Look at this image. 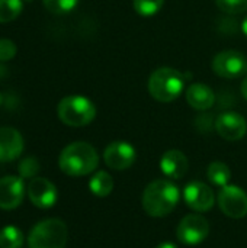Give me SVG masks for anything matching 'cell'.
Masks as SVG:
<instances>
[{"mask_svg": "<svg viewBox=\"0 0 247 248\" xmlns=\"http://www.w3.org/2000/svg\"><path fill=\"white\" fill-rule=\"evenodd\" d=\"M156 248H178L173 243H162V244H159Z\"/></svg>", "mask_w": 247, "mask_h": 248, "instance_id": "27", "label": "cell"}, {"mask_svg": "<svg viewBox=\"0 0 247 248\" xmlns=\"http://www.w3.org/2000/svg\"><path fill=\"white\" fill-rule=\"evenodd\" d=\"M23 151V138L22 134L12 128H0V163H7L16 160Z\"/></svg>", "mask_w": 247, "mask_h": 248, "instance_id": "14", "label": "cell"}, {"mask_svg": "<svg viewBox=\"0 0 247 248\" xmlns=\"http://www.w3.org/2000/svg\"><path fill=\"white\" fill-rule=\"evenodd\" d=\"M240 92H242L243 97L247 100V74H246V77L243 78L242 84H240Z\"/></svg>", "mask_w": 247, "mask_h": 248, "instance_id": "26", "label": "cell"}, {"mask_svg": "<svg viewBox=\"0 0 247 248\" xmlns=\"http://www.w3.org/2000/svg\"><path fill=\"white\" fill-rule=\"evenodd\" d=\"M186 102L197 110H208L215 103V93L204 83H192L186 92Z\"/></svg>", "mask_w": 247, "mask_h": 248, "instance_id": "16", "label": "cell"}, {"mask_svg": "<svg viewBox=\"0 0 247 248\" xmlns=\"http://www.w3.org/2000/svg\"><path fill=\"white\" fill-rule=\"evenodd\" d=\"M1 103H3V96H1V93H0V106H1Z\"/></svg>", "mask_w": 247, "mask_h": 248, "instance_id": "29", "label": "cell"}, {"mask_svg": "<svg viewBox=\"0 0 247 248\" xmlns=\"http://www.w3.org/2000/svg\"><path fill=\"white\" fill-rule=\"evenodd\" d=\"M217 7L229 15L243 13L247 10V0H215Z\"/></svg>", "mask_w": 247, "mask_h": 248, "instance_id": "24", "label": "cell"}, {"mask_svg": "<svg viewBox=\"0 0 247 248\" xmlns=\"http://www.w3.org/2000/svg\"><path fill=\"white\" fill-rule=\"evenodd\" d=\"M98 151L87 142L77 141L68 144L60 154L58 166L63 173L73 177H80L93 173L98 169Z\"/></svg>", "mask_w": 247, "mask_h": 248, "instance_id": "2", "label": "cell"}, {"mask_svg": "<svg viewBox=\"0 0 247 248\" xmlns=\"http://www.w3.org/2000/svg\"><path fill=\"white\" fill-rule=\"evenodd\" d=\"M17 171L22 179H33L39 171V163L35 157H26L19 163Z\"/></svg>", "mask_w": 247, "mask_h": 248, "instance_id": "23", "label": "cell"}, {"mask_svg": "<svg viewBox=\"0 0 247 248\" xmlns=\"http://www.w3.org/2000/svg\"><path fill=\"white\" fill-rule=\"evenodd\" d=\"M137 158L135 148L125 141H114L103 151V161L112 170H127L130 169Z\"/></svg>", "mask_w": 247, "mask_h": 248, "instance_id": "9", "label": "cell"}, {"mask_svg": "<svg viewBox=\"0 0 247 248\" xmlns=\"http://www.w3.org/2000/svg\"><path fill=\"white\" fill-rule=\"evenodd\" d=\"M89 189L90 192L98 198H106L114 190V179L109 173L100 170L96 171L92 179L89 180Z\"/></svg>", "mask_w": 247, "mask_h": 248, "instance_id": "17", "label": "cell"}, {"mask_svg": "<svg viewBox=\"0 0 247 248\" xmlns=\"http://www.w3.org/2000/svg\"><path fill=\"white\" fill-rule=\"evenodd\" d=\"M57 113L63 124L73 128H80L89 125L96 118V106L90 99L73 94L60 100Z\"/></svg>", "mask_w": 247, "mask_h": 248, "instance_id": "4", "label": "cell"}, {"mask_svg": "<svg viewBox=\"0 0 247 248\" xmlns=\"http://www.w3.org/2000/svg\"><path fill=\"white\" fill-rule=\"evenodd\" d=\"M242 31L245 32V35L247 36V15H246V17L243 19V23H242Z\"/></svg>", "mask_w": 247, "mask_h": 248, "instance_id": "28", "label": "cell"}, {"mask_svg": "<svg viewBox=\"0 0 247 248\" xmlns=\"http://www.w3.org/2000/svg\"><path fill=\"white\" fill-rule=\"evenodd\" d=\"M68 238L67 225L57 218L38 222L29 232V248H66Z\"/></svg>", "mask_w": 247, "mask_h": 248, "instance_id": "5", "label": "cell"}, {"mask_svg": "<svg viewBox=\"0 0 247 248\" xmlns=\"http://www.w3.org/2000/svg\"><path fill=\"white\" fill-rule=\"evenodd\" d=\"M207 177L208 180L220 187H224L231 180V170L230 167L223 161H214L207 169Z\"/></svg>", "mask_w": 247, "mask_h": 248, "instance_id": "18", "label": "cell"}, {"mask_svg": "<svg viewBox=\"0 0 247 248\" xmlns=\"http://www.w3.org/2000/svg\"><path fill=\"white\" fill-rule=\"evenodd\" d=\"M25 196V185L22 177L6 176L0 179V209H16Z\"/></svg>", "mask_w": 247, "mask_h": 248, "instance_id": "13", "label": "cell"}, {"mask_svg": "<svg viewBox=\"0 0 247 248\" xmlns=\"http://www.w3.org/2000/svg\"><path fill=\"white\" fill-rule=\"evenodd\" d=\"M211 65L214 73L223 78H237L247 73L246 57L236 49H227L218 52L213 58Z\"/></svg>", "mask_w": 247, "mask_h": 248, "instance_id": "7", "label": "cell"}, {"mask_svg": "<svg viewBox=\"0 0 247 248\" xmlns=\"http://www.w3.org/2000/svg\"><path fill=\"white\" fill-rule=\"evenodd\" d=\"M45 9L55 15L70 13L79 4V0H42Z\"/></svg>", "mask_w": 247, "mask_h": 248, "instance_id": "21", "label": "cell"}, {"mask_svg": "<svg viewBox=\"0 0 247 248\" xmlns=\"http://www.w3.org/2000/svg\"><path fill=\"white\" fill-rule=\"evenodd\" d=\"M189 167L186 155L179 150H169L160 158V170L170 180L182 179Z\"/></svg>", "mask_w": 247, "mask_h": 248, "instance_id": "15", "label": "cell"}, {"mask_svg": "<svg viewBox=\"0 0 247 248\" xmlns=\"http://www.w3.org/2000/svg\"><path fill=\"white\" fill-rule=\"evenodd\" d=\"M23 234L15 225H7L0 231V248H22Z\"/></svg>", "mask_w": 247, "mask_h": 248, "instance_id": "19", "label": "cell"}, {"mask_svg": "<svg viewBox=\"0 0 247 248\" xmlns=\"http://www.w3.org/2000/svg\"><path fill=\"white\" fill-rule=\"evenodd\" d=\"M23 9V0H0V23L15 20Z\"/></svg>", "mask_w": 247, "mask_h": 248, "instance_id": "20", "label": "cell"}, {"mask_svg": "<svg viewBox=\"0 0 247 248\" xmlns=\"http://www.w3.org/2000/svg\"><path fill=\"white\" fill-rule=\"evenodd\" d=\"M28 198L29 201L41 209L52 208L58 199V192L54 183L45 177H33L28 185Z\"/></svg>", "mask_w": 247, "mask_h": 248, "instance_id": "11", "label": "cell"}, {"mask_svg": "<svg viewBox=\"0 0 247 248\" xmlns=\"http://www.w3.org/2000/svg\"><path fill=\"white\" fill-rule=\"evenodd\" d=\"M181 199L179 187L172 180L151 182L143 193V208L153 218H163L173 212Z\"/></svg>", "mask_w": 247, "mask_h": 248, "instance_id": "1", "label": "cell"}, {"mask_svg": "<svg viewBox=\"0 0 247 248\" xmlns=\"http://www.w3.org/2000/svg\"><path fill=\"white\" fill-rule=\"evenodd\" d=\"M17 52V48L13 41L3 38L0 39V61H10L15 58Z\"/></svg>", "mask_w": 247, "mask_h": 248, "instance_id": "25", "label": "cell"}, {"mask_svg": "<svg viewBox=\"0 0 247 248\" xmlns=\"http://www.w3.org/2000/svg\"><path fill=\"white\" fill-rule=\"evenodd\" d=\"M183 201L192 211L208 212L215 203V196H214L213 189L208 185L195 180L185 186Z\"/></svg>", "mask_w": 247, "mask_h": 248, "instance_id": "10", "label": "cell"}, {"mask_svg": "<svg viewBox=\"0 0 247 248\" xmlns=\"http://www.w3.org/2000/svg\"><path fill=\"white\" fill-rule=\"evenodd\" d=\"M188 74L172 68V67H160L150 74L148 78V93L153 99L162 103H170L176 100L186 86Z\"/></svg>", "mask_w": 247, "mask_h": 248, "instance_id": "3", "label": "cell"}, {"mask_svg": "<svg viewBox=\"0 0 247 248\" xmlns=\"http://www.w3.org/2000/svg\"><path fill=\"white\" fill-rule=\"evenodd\" d=\"M210 222L199 214L186 215L176 228V237L185 246H198L207 240Z\"/></svg>", "mask_w": 247, "mask_h": 248, "instance_id": "6", "label": "cell"}, {"mask_svg": "<svg viewBox=\"0 0 247 248\" xmlns=\"http://www.w3.org/2000/svg\"><path fill=\"white\" fill-rule=\"evenodd\" d=\"M134 9L141 16H153L165 4V0H132Z\"/></svg>", "mask_w": 247, "mask_h": 248, "instance_id": "22", "label": "cell"}, {"mask_svg": "<svg viewBox=\"0 0 247 248\" xmlns=\"http://www.w3.org/2000/svg\"><path fill=\"white\" fill-rule=\"evenodd\" d=\"M217 202L223 214L229 218L242 219L247 215V193L239 186H224L217 196Z\"/></svg>", "mask_w": 247, "mask_h": 248, "instance_id": "8", "label": "cell"}, {"mask_svg": "<svg viewBox=\"0 0 247 248\" xmlns=\"http://www.w3.org/2000/svg\"><path fill=\"white\" fill-rule=\"evenodd\" d=\"M215 131L227 141H239L246 135L247 122L237 112H224L215 121Z\"/></svg>", "mask_w": 247, "mask_h": 248, "instance_id": "12", "label": "cell"}, {"mask_svg": "<svg viewBox=\"0 0 247 248\" xmlns=\"http://www.w3.org/2000/svg\"><path fill=\"white\" fill-rule=\"evenodd\" d=\"M23 1H32V0H23Z\"/></svg>", "mask_w": 247, "mask_h": 248, "instance_id": "30", "label": "cell"}]
</instances>
